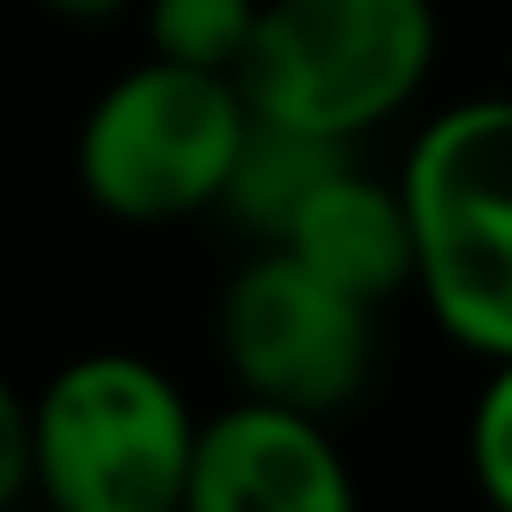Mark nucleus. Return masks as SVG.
Instances as JSON below:
<instances>
[{
  "label": "nucleus",
  "instance_id": "nucleus-1",
  "mask_svg": "<svg viewBox=\"0 0 512 512\" xmlns=\"http://www.w3.org/2000/svg\"><path fill=\"white\" fill-rule=\"evenodd\" d=\"M393 183L428 323L477 365L512 358V92L428 113Z\"/></svg>",
  "mask_w": 512,
  "mask_h": 512
},
{
  "label": "nucleus",
  "instance_id": "nucleus-2",
  "mask_svg": "<svg viewBox=\"0 0 512 512\" xmlns=\"http://www.w3.org/2000/svg\"><path fill=\"white\" fill-rule=\"evenodd\" d=\"M435 57V0H260L232 85L253 120L351 148L428 92Z\"/></svg>",
  "mask_w": 512,
  "mask_h": 512
},
{
  "label": "nucleus",
  "instance_id": "nucleus-3",
  "mask_svg": "<svg viewBox=\"0 0 512 512\" xmlns=\"http://www.w3.org/2000/svg\"><path fill=\"white\" fill-rule=\"evenodd\" d=\"M190 393L141 351H78L29 393V498L50 512H183Z\"/></svg>",
  "mask_w": 512,
  "mask_h": 512
},
{
  "label": "nucleus",
  "instance_id": "nucleus-4",
  "mask_svg": "<svg viewBox=\"0 0 512 512\" xmlns=\"http://www.w3.org/2000/svg\"><path fill=\"white\" fill-rule=\"evenodd\" d=\"M253 113L225 71L141 57L78 120V190L113 225H183L218 211Z\"/></svg>",
  "mask_w": 512,
  "mask_h": 512
},
{
  "label": "nucleus",
  "instance_id": "nucleus-5",
  "mask_svg": "<svg viewBox=\"0 0 512 512\" xmlns=\"http://www.w3.org/2000/svg\"><path fill=\"white\" fill-rule=\"evenodd\" d=\"M218 358L246 400L337 421L372 386L379 309L337 295L288 246H253L218 295Z\"/></svg>",
  "mask_w": 512,
  "mask_h": 512
},
{
  "label": "nucleus",
  "instance_id": "nucleus-6",
  "mask_svg": "<svg viewBox=\"0 0 512 512\" xmlns=\"http://www.w3.org/2000/svg\"><path fill=\"white\" fill-rule=\"evenodd\" d=\"M183 512H365V505L330 421L239 393L232 407L197 421Z\"/></svg>",
  "mask_w": 512,
  "mask_h": 512
},
{
  "label": "nucleus",
  "instance_id": "nucleus-7",
  "mask_svg": "<svg viewBox=\"0 0 512 512\" xmlns=\"http://www.w3.org/2000/svg\"><path fill=\"white\" fill-rule=\"evenodd\" d=\"M288 246L309 274H323L337 295L365 302V309H393L400 295H414V239H407V204L400 183L337 162L302 211L288 218V232L274 239Z\"/></svg>",
  "mask_w": 512,
  "mask_h": 512
},
{
  "label": "nucleus",
  "instance_id": "nucleus-8",
  "mask_svg": "<svg viewBox=\"0 0 512 512\" xmlns=\"http://www.w3.org/2000/svg\"><path fill=\"white\" fill-rule=\"evenodd\" d=\"M337 162H351V148L316 141V134H295V127L253 120L246 141H239V162H232V176H225L218 211H225L253 246H274V239L288 232V218L302 211V197H309Z\"/></svg>",
  "mask_w": 512,
  "mask_h": 512
},
{
  "label": "nucleus",
  "instance_id": "nucleus-9",
  "mask_svg": "<svg viewBox=\"0 0 512 512\" xmlns=\"http://www.w3.org/2000/svg\"><path fill=\"white\" fill-rule=\"evenodd\" d=\"M260 0H141L148 57L190 64V71H239Z\"/></svg>",
  "mask_w": 512,
  "mask_h": 512
},
{
  "label": "nucleus",
  "instance_id": "nucleus-10",
  "mask_svg": "<svg viewBox=\"0 0 512 512\" xmlns=\"http://www.w3.org/2000/svg\"><path fill=\"white\" fill-rule=\"evenodd\" d=\"M463 470H470L484 512H512V358L484 365V386L463 421Z\"/></svg>",
  "mask_w": 512,
  "mask_h": 512
},
{
  "label": "nucleus",
  "instance_id": "nucleus-11",
  "mask_svg": "<svg viewBox=\"0 0 512 512\" xmlns=\"http://www.w3.org/2000/svg\"><path fill=\"white\" fill-rule=\"evenodd\" d=\"M29 498V393L0 372V505Z\"/></svg>",
  "mask_w": 512,
  "mask_h": 512
},
{
  "label": "nucleus",
  "instance_id": "nucleus-12",
  "mask_svg": "<svg viewBox=\"0 0 512 512\" xmlns=\"http://www.w3.org/2000/svg\"><path fill=\"white\" fill-rule=\"evenodd\" d=\"M43 15H57V22H113V15H127V8H141V0H36Z\"/></svg>",
  "mask_w": 512,
  "mask_h": 512
},
{
  "label": "nucleus",
  "instance_id": "nucleus-13",
  "mask_svg": "<svg viewBox=\"0 0 512 512\" xmlns=\"http://www.w3.org/2000/svg\"><path fill=\"white\" fill-rule=\"evenodd\" d=\"M0 512H50L43 498H15V505H0Z\"/></svg>",
  "mask_w": 512,
  "mask_h": 512
}]
</instances>
